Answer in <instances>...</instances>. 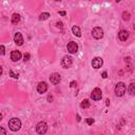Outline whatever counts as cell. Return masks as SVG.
Instances as JSON below:
<instances>
[{"label": "cell", "mask_w": 135, "mask_h": 135, "mask_svg": "<svg viewBox=\"0 0 135 135\" xmlns=\"http://www.w3.org/2000/svg\"><path fill=\"white\" fill-rule=\"evenodd\" d=\"M102 65H103V60L100 57H95L92 60V67L94 69H99L102 67Z\"/></svg>", "instance_id": "9"}, {"label": "cell", "mask_w": 135, "mask_h": 135, "mask_svg": "<svg viewBox=\"0 0 135 135\" xmlns=\"http://www.w3.org/2000/svg\"><path fill=\"white\" fill-rule=\"evenodd\" d=\"M115 1H116V2L118 3V2H120V1H121V0H115Z\"/></svg>", "instance_id": "33"}, {"label": "cell", "mask_w": 135, "mask_h": 135, "mask_svg": "<svg viewBox=\"0 0 135 135\" xmlns=\"http://www.w3.org/2000/svg\"><path fill=\"white\" fill-rule=\"evenodd\" d=\"M56 1H61V0H56Z\"/></svg>", "instance_id": "34"}, {"label": "cell", "mask_w": 135, "mask_h": 135, "mask_svg": "<svg viewBox=\"0 0 135 135\" xmlns=\"http://www.w3.org/2000/svg\"><path fill=\"white\" fill-rule=\"evenodd\" d=\"M36 131L38 134H44L48 131V124L46 121H40L38 122V124L36 126Z\"/></svg>", "instance_id": "4"}, {"label": "cell", "mask_w": 135, "mask_h": 135, "mask_svg": "<svg viewBox=\"0 0 135 135\" xmlns=\"http://www.w3.org/2000/svg\"><path fill=\"white\" fill-rule=\"evenodd\" d=\"M49 17H50V14L49 13H42L39 16V20H47Z\"/></svg>", "instance_id": "19"}, {"label": "cell", "mask_w": 135, "mask_h": 135, "mask_svg": "<svg viewBox=\"0 0 135 135\" xmlns=\"http://www.w3.org/2000/svg\"><path fill=\"white\" fill-rule=\"evenodd\" d=\"M128 91L130 93V95H134L135 94V85L134 84H131L128 88Z\"/></svg>", "instance_id": "17"}, {"label": "cell", "mask_w": 135, "mask_h": 135, "mask_svg": "<svg viewBox=\"0 0 135 135\" xmlns=\"http://www.w3.org/2000/svg\"><path fill=\"white\" fill-rule=\"evenodd\" d=\"M130 18H131V15H130L129 12H123V13H122V19H123L124 21L130 20Z\"/></svg>", "instance_id": "18"}, {"label": "cell", "mask_w": 135, "mask_h": 135, "mask_svg": "<svg viewBox=\"0 0 135 135\" xmlns=\"http://www.w3.org/2000/svg\"><path fill=\"white\" fill-rule=\"evenodd\" d=\"M92 36H93L95 39H100V38H102V36H103L102 29L99 28V26H96V28H94L92 30Z\"/></svg>", "instance_id": "6"}, {"label": "cell", "mask_w": 135, "mask_h": 135, "mask_svg": "<svg viewBox=\"0 0 135 135\" xmlns=\"http://www.w3.org/2000/svg\"><path fill=\"white\" fill-rule=\"evenodd\" d=\"M73 65V60H72V57L71 56H65L64 58L61 59V67L64 69H69L71 68V66Z\"/></svg>", "instance_id": "3"}, {"label": "cell", "mask_w": 135, "mask_h": 135, "mask_svg": "<svg viewBox=\"0 0 135 135\" xmlns=\"http://www.w3.org/2000/svg\"><path fill=\"white\" fill-rule=\"evenodd\" d=\"M109 105H110V100L107 99V106H109Z\"/></svg>", "instance_id": "30"}, {"label": "cell", "mask_w": 135, "mask_h": 135, "mask_svg": "<svg viewBox=\"0 0 135 135\" xmlns=\"http://www.w3.org/2000/svg\"><path fill=\"white\" fill-rule=\"evenodd\" d=\"M129 35H130V33H129L128 31L122 30V31H120V32L118 33V39L121 40V41H126V40L129 38Z\"/></svg>", "instance_id": "12"}, {"label": "cell", "mask_w": 135, "mask_h": 135, "mask_svg": "<svg viewBox=\"0 0 135 135\" xmlns=\"http://www.w3.org/2000/svg\"><path fill=\"white\" fill-rule=\"evenodd\" d=\"M14 41H15V43L17 44V46H22V44H23V42H24L23 36H22V34H21L20 32H17V33L15 34Z\"/></svg>", "instance_id": "10"}, {"label": "cell", "mask_w": 135, "mask_h": 135, "mask_svg": "<svg viewBox=\"0 0 135 135\" xmlns=\"http://www.w3.org/2000/svg\"><path fill=\"white\" fill-rule=\"evenodd\" d=\"M80 107H81L82 109H88V108H90V101L88 99L82 100L81 103H80Z\"/></svg>", "instance_id": "16"}, {"label": "cell", "mask_w": 135, "mask_h": 135, "mask_svg": "<svg viewBox=\"0 0 135 135\" xmlns=\"http://www.w3.org/2000/svg\"><path fill=\"white\" fill-rule=\"evenodd\" d=\"M6 134V131H5V129H3V128H1L0 127V135H5Z\"/></svg>", "instance_id": "24"}, {"label": "cell", "mask_w": 135, "mask_h": 135, "mask_svg": "<svg viewBox=\"0 0 135 135\" xmlns=\"http://www.w3.org/2000/svg\"><path fill=\"white\" fill-rule=\"evenodd\" d=\"M30 57H31L30 54H29V53H25L24 56H23V58H24L23 60H24V61H29V60H30Z\"/></svg>", "instance_id": "21"}, {"label": "cell", "mask_w": 135, "mask_h": 135, "mask_svg": "<svg viewBox=\"0 0 135 135\" xmlns=\"http://www.w3.org/2000/svg\"><path fill=\"white\" fill-rule=\"evenodd\" d=\"M56 24H57V26H58V28H60V29L62 28V22H57Z\"/></svg>", "instance_id": "27"}, {"label": "cell", "mask_w": 135, "mask_h": 135, "mask_svg": "<svg viewBox=\"0 0 135 135\" xmlns=\"http://www.w3.org/2000/svg\"><path fill=\"white\" fill-rule=\"evenodd\" d=\"M67 48H68L69 53H71V54H75V53L78 51V44H77L76 42H74V41H71V42L68 43Z\"/></svg>", "instance_id": "8"}, {"label": "cell", "mask_w": 135, "mask_h": 135, "mask_svg": "<svg viewBox=\"0 0 135 135\" xmlns=\"http://www.w3.org/2000/svg\"><path fill=\"white\" fill-rule=\"evenodd\" d=\"M47 90H48V85L44 82V81L38 84V86H37V91H38V93H40V94L46 93Z\"/></svg>", "instance_id": "13"}, {"label": "cell", "mask_w": 135, "mask_h": 135, "mask_svg": "<svg viewBox=\"0 0 135 135\" xmlns=\"http://www.w3.org/2000/svg\"><path fill=\"white\" fill-rule=\"evenodd\" d=\"M2 72H3V71H2V67H1V66H0V76H1V75H2Z\"/></svg>", "instance_id": "29"}, {"label": "cell", "mask_w": 135, "mask_h": 135, "mask_svg": "<svg viewBox=\"0 0 135 135\" xmlns=\"http://www.w3.org/2000/svg\"><path fill=\"white\" fill-rule=\"evenodd\" d=\"M87 122H88V124H93L94 123V119L93 118H87Z\"/></svg>", "instance_id": "23"}, {"label": "cell", "mask_w": 135, "mask_h": 135, "mask_svg": "<svg viewBox=\"0 0 135 135\" xmlns=\"http://www.w3.org/2000/svg\"><path fill=\"white\" fill-rule=\"evenodd\" d=\"M11 21H12L13 24H17L18 22L20 21V15H19V14H17V13L13 14V15H12V19H11Z\"/></svg>", "instance_id": "14"}, {"label": "cell", "mask_w": 135, "mask_h": 135, "mask_svg": "<svg viewBox=\"0 0 135 135\" xmlns=\"http://www.w3.org/2000/svg\"><path fill=\"white\" fill-rule=\"evenodd\" d=\"M1 120H2V114L0 113V121H1Z\"/></svg>", "instance_id": "31"}, {"label": "cell", "mask_w": 135, "mask_h": 135, "mask_svg": "<svg viewBox=\"0 0 135 135\" xmlns=\"http://www.w3.org/2000/svg\"><path fill=\"white\" fill-rule=\"evenodd\" d=\"M21 53L19 52V51H13L12 53H11V59L14 61V62H16V61H19L20 59H21Z\"/></svg>", "instance_id": "11"}, {"label": "cell", "mask_w": 135, "mask_h": 135, "mask_svg": "<svg viewBox=\"0 0 135 135\" xmlns=\"http://www.w3.org/2000/svg\"><path fill=\"white\" fill-rule=\"evenodd\" d=\"M76 85H77V82L75 81V80H73V81H72V82H71V85H70V87H71V88H75V87H76Z\"/></svg>", "instance_id": "25"}, {"label": "cell", "mask_w": 135, "mask_h": 135, "mask_svg": "<svg viewBox=\"0 0 135 135\" xmlns=\"http://www.w3.org/2000/svg\"><path fill=\"white\" fill-rule=\"evenodd\" d=\"M72 32H73V34L75 36H77V37H80V36H81V32H80L79 26H77V25H74L73 28H72Z\"/></svg>", "instance_id": "15"}, {"label": "cell", "mask_w": 135, "mask_h": 135, "mask_svg": "<svg viewBox=\"0 0 135 135\" xmlns=\"http://www.w3.org/2000/svg\"><path fill=\"white\" fill-rule=\"evenodd\" d=\"M50 81H51L52 85L57 86L61 81V76H60V74H58V73H53L50 76Z\"/></svg>", "instance_id": "7"}, {"label": "cell", "mask_w": 135, "mask_h": 135, "mask_svg": "<svg viewBox=\"0 0 135 135\" xmlns=\"http://www.w3.org/2000/svg\"><path fill=\"white\" fill-rule=\"evenodd\" d=\"M0 54H1V55H4L5 54V48H4V46H0Z\"/></svg>", "instance_id": "22"}, {"label": "cell", "mask_w": 135, "mask_h": 135, "mask_svg": "<svg viewBox=\"0 0 135 135\" xmlns=\"http://www.w3.org/2000/svg\"><path fill=\"white\" fill-rule=\"evenodd\" d=\"M10 75H11V76H12L13 78H15V79H18V77H19V75H18V74H15V73H14V72H13L12 70L10 71Z\"/></svg>", "instance_id": "20"}, {"label": "cell", "mask_w": 135, "mask_h": 135, "mask_svg": "<svg viewBox=\"0 0 135 135\" xmlns=\"http://www.w3.org/2000/svg\"><path fill=\"white\" fill-rule=\"evenodd\" d=\"M101 76H102V78H107V77H108V74H107V72H103Z\"/></svg>", "instance_id": "26"}, {"label": "cell", "mask_w": 135, "mask_h": 135, "mask_svg": "<svg viewBox=\"0 0 135 135\" xmlns=\"http://www.w3.org/2000/svg\"><path fill=\"white\" fill-rule=\"evenodd\" d=\"M126 90H127L126 85L123 82H118L117 85H116V87H115V94H116V96H118V97L123 96L124 93H126Z\"/></svg>", "instance_id": "2"}, {"label": "cell", "mask_w": 135, "mask_h": 135, "mask_svg": "<svg viewBox=\"0 0 135 135\" xmlns=\"http://www.w3.org/2000/svg\"><path fill=\"white\" fill-rule=\"evenodd\" d=\"M67 13L65 12V11H62V12H59V15H61V16H65Z\"/></svg>", "instance_id": "28"}, {"label": "cell", "mask_w": 135, "mask_h": 135, "mask_svg": "<svg viewBox=\"0 0 135 135\" xmlns=\"http://www.w3.org/2000/svg\"><path fill=\"white\" fill-rule=\"evenodd\" d=\"M77 120H78V121L80 120V116H79V115H77Z\"/></svg>", "instance_id": "32"}, {"label": "cell", "mask_w": 135, "mask_h": 135, "mask_svg": "<svg viewBox=\"0 0 135 135\" xmlns=\"http://www.w3.org/2000/svg\"><path fill=\"white\" fill-rule=\"evenodd\" d=\"M102 97V92L99 88H95L92 93H91V98L93 100H100Z\"/></svg>", "instance_id": "5"}, {"label": "cell", "mask_w": 135, "mask_h": 135, "mask_svg": "<svg viewBox=\"0 0 135 135\" xmlns=\"http://www.w3.org/2000/svg\"><path fill=\"white\" fill-rule=\"evenodd\" d=\"M8 127L12 131H18L21 127V120L19 118H12L8 121Z\"/></svg>", "instance_id": "1"}]
</instances>
